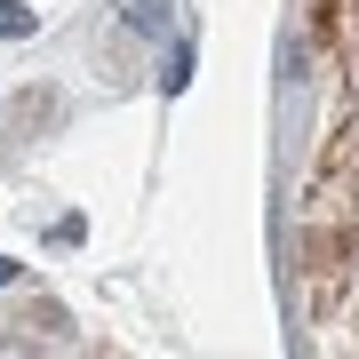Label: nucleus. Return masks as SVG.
<instances>
[{
  "mask_svg": "<svg viewBox=\"0 0 359 359\" xmlns=\"http://www.w3.org/2000/svg\"><path fill=\"white\" fill-rule=\"evenodd\" d=\"M0 32H32V8H25V0H0Z\"/></svg>",
  "mask_w": 359,
  "mask_h": 359,
  "instance_id": "1",
  "label": "nucleus"
},
{
  "mask_svg": "<svg viewBox=\"0 0 359 359\" xmlns=\"http://www.w3.org/2000/svg\"><path fill=\"white\" fill-rule=\"evenodd\" d=\"M160 16H168V0H128V25L144 32V25H160Z\"/></svg>",
  "mask_w": 359,
  "mask_h": 359,
  "instance_id": "2",
  "label": "nucleus"
},
{
  "mask_svg": "<svg viewBox=\"0 0 359 359\" xmlns=\"http://www.w3.org/2000/svg\"><path fill=\"white\" fill-rule=\"evenodd\" d=\"M0 280H16V264H0Z\"/></svg>",
  "mask_w": 359,
  "mask_h": 359,
  "instance_id": "3",
  "label": "nucleus"
}]
</instances>
